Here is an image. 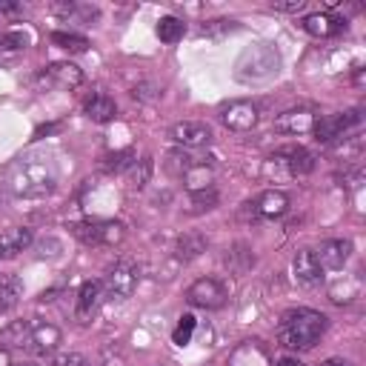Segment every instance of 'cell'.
<instances>
[{"label":"cell","mask_w":366,"mask_h":366,"mask_svg":"<svg viewBox=\"0 0 366 366\" xmlns=\"http://www.w3.org/2000/svg\"><path fill=\"white\" fill-rule=\"evenodd\" d=\"M326 326H329L326 315H320L315 309H292V312H286L280 317L277 337L292 352H309L323 337Z\"/></svg>","instance_id":"obj_1"},{"label":"cell","mask_w":366,"mask_h":366,"mask_svg":"<svg viewBox=\"0 0 366 366\" xmlns=\"http://www.w3.org/2000/svg\"><path fill=\"white\" fill-rule=\"evenodd\" d=\"M280 66V57L272 46L266 43H257L252 49H246L237 60V77L240 80H263V77H272Z\"/></svg>","instance_id":"obj_2"},{"label":"cell","mask_w":366,"mask_h":366,"mask_svg":"<svg viewBox=\"0 0 366 366\" xmlns=\"http://www.w3.org/2000/svg\"><path fill=\"white\" fill-rule=\"evenodd\" d=\"M360 120H363L360 109H352V112H343V114H326V117L315 120L312 132H315L317 143H335V140L346 137L352 129H357Z\"/></svg>","instance_id":"obj_3"},{"label":"cell","mask_w":366,"mask_h":366,"mask_svg":"<svg viewBox=\"0 0 366 366\" xmlns=\"http://www.w3.org/2000/svg\"><path fill=\"white\" fill-rule=\"evenodd\" d=\"M74 237L86 246H114L123 240V226L114 220H86V223H74L71 226Z\"/></svg>","instance_id":"obj_4"},{"label":"cell","mask_w":366,"mask_h":366,"mask_svg":"<svg viewBox=\"0 0 366 366\" xmlns=\"http://www.w3.org/2000/svg\"><path fill=\"white\" fill-rule=\"evenodd\" d=\"M134 286H137V266H134V260H129V257L114 260L109 266L106 277H103L106 295L109 297H117V300H126L134 292Z\"/></svg>","instance_id":"obj_5"},{"label":"cell","mask_w":366,"mask_h":366,"mask_svg":"<svg viewBox=\"0 0 366 366\" xmlns=\"http://www.w3.org/2000/svg\"><path fill=\"white\" fill-rule=\"evenodd\" d=\"M226 286L217 280V277H200L189 286L186 292V300L192 306H200V309H220L226 303Z\"/></svg>","instance_id":"obj_6"},{"label":"cell","mask_w":366,"mask_h":366,"mask_svg":"<svg viewBox=\"0 0 366 366\" xmlns=\"http://www.w3.org/2000/svg\"><path fill=\"white\" fill-rule=\"evenodd\" d=\"M172 140L183 149H203L212 143V129L203 123V120H183V123H174L172 126Z\"/></svg>","instance_id":"obj_7"},{"label":"cell","mask_w":366,"mask_h":366,"mask_svg":"<svg viewBox=\"0 0 366 366\" xmlns=\"http://www.w3.org/2000/svg\"><path fill=\"white\" fill-rule=\"evenodd\" d=\"M220 120L232 132H249L257 123V106L252 100H232L229 106L220 109Z\"/></svg>","instance_id":"obj_8"},{"label":"cell","mask_w":366,"mask_h":366,"mask_svg":"<svg viewBox=\"0 0 366 366\" xmlns=\"http://www.w3.org/2000/svg\"><path fill=\"white\" fill-rule=\"evenodd\" d=\"M229 366H272V355L260 340H243L232 349Z\"/></svg>","instance_id":"obj_9"},{"label":"cell","mask_w":366,"mask_h":366,"mask_svg":"<svg viewBox=\"0 0 366 366\" xmlns=\"http://www.w3.org/2000/svg\"><path fill=\"white\" fill-rule=\"evenodd\" d=\"M46 89L49 86H60V89H74V86H80V80H83V74H80V69L77 66H71V63H51L49 69H43L40 71V77H37Z\"/></svg>","instance_id":"obj_10"},{"label":"cell","mask_w":366,"mask_h":366,"mask_svg":"<svg viewBox=\"0 0 366 366\" xmlns=\"http://www.w3.org/2000/svg\"><path fill=\"white\" fill-rule=\"evenodd\" d=\"M315 254H317V260H320V266H323V269H343V266H346V260H349V254H352V243H349V240H343V237L323 240V243H320V249H317Z\"/></svg>","instance_id":"obj_11"},{"label":"cell","mask_w":366,"mask_h":366,"mask_svg":"<svg viewBox=\"0 0 366 366\" xmlns=\"http://www.w3.org/2000/svg\"><path fill=\"white\" fill-rule=\"evenodd\" d=\"M60 340H63V335H60V329H57L54 323H37V326H31V332H29L26 349L34 352V355H46V352L57 349Z\"/></svg>","instance_id":"obj_12"},{"label":"cell","mask_w":366,"mask_h":366,"mask_svg":"<svg viewBox=\"0 0 366 366\" xmlns=\"http://www.w3.org/2000/svg\"><path fill=\"white\" fill-rule=\"evenodd\" d=\"M315 120H317V117H315L312 112H306V109H292V112H283V114L274 117V129L283 132V134H306V132H312Z\"/></svg>","instance_id":"obj_13"},{"label":"cell","mask_w":366,"mask_h":366,"mask_svg":"<svg viewBox=\"0 0 366 366\" xmlns=\"http://www.w3.org/2000/svg\"><path fill=\"white\" fill-rule=\"evenodd\" d=\"M292 269H295L297 280L306 283V286H315L323 277V266H320V260H317V254L312 249H300L295 254V260H292Z\"/></svg>","instance_id":"obj_14"},{"label":"cell","mask_w":366,"mask_h":366,"mask_svg":"<svg viewBox=\"0 0 366 366\" xmlns=\"http://www.w3.org/2000/svg\"><path fill=\"white\" fill-rule=\"evenodd\" d=\"M303 29L312 34V37H335L340 31H346V20L343 17H335L329 11H320V14H309L303 20Z\"/></svg>","instance_id":"obj_15"},{"label":"cell","mask_w":366,"mask_h":366,"mask_svg":"<svg viewBox=\"0 0 366 366\" xmlns=\"http://www.w3.org/2000/svg\"><path fill=\"white\" fill-rule=\"evenodd\" d=\"M274 157L280 163H286L289 174H295V177H303V174H309L315 169V154L309 149H303V146H289V149L277 152Z\"/></svg>","instance_id":"obj_16"},{"label":"cell","mask_w":366,"mask_h":366,"mask_svg":"<svg viewBox=\"0 0 366 366\" xmlns=\"http://www.w3.org/2000/svg\"><path fill=\"white\" fill-rule=\"evenodd\" d=\"M252 212H254V217H280L289 212V197L277 189H269L252 203Z\"/></svg>","instance_id":"obj_17"},{"label":"cell","mask_w":366,"mask_h":366,"mask_svg":"<svg viewBox=\"0 0 366 366\" xmlns=\"http://www.w3.org/2000/svg\"><path fill=\"white\" fill-rule=\"evenodd\" d=\"M206 246H209V237H206V234H200V232H186V234H180L177 243H174V257L183 260V263H189V260L200 257V254L206 252Z\"/></svg>","instance_id":"obj_18"},{"label":"cell","mask_w":366,"mask_h":366,"mask_svg":"<svg viewBox=\"0 0 366 366\" xmlns=\"http://www.w3.org/2000/svg\"><path fill=\"white\" fill-rule=\"evenodd\" d=\"M83 112H86V117L94 120V123H109V120L117 114V106H114V100H112L109 94L94 92V94L83 103Z\"/></svg>","instance_id":"obj_19"},{"label":"cell","mask_w":366,"mask_h":366,"mask_svg":"<svg viewBox=\"0 0 366 366\" xmlns=\"http://www.w3.org/2000/svg\"><path fill=\"white\" fill-rule=\"evenodd\" d=\"M100 295H103V283H100V280H86V283L80 286V292H77V309H74L80 320L92 317V312H94L97 303H100Z\"/></svg>","instance_id":"obj_20"},{"label":"cell","mask_w":366,"mask_h":366,"mask_svg":"<svg viewBox=\"0 0 366 366\" xmlns=\"http://www.w3.org/2000/svg\"><path fill=\"white\" fill-rule=\"evenodd\" d=\"M212 157H203V154H194L192 149H180V152H172L169 157H166V169L172 172V174H186V172H192L194 166H203V163H209Z\"/></svg>","instance_id":"obj_21"},{"label":"cell","mask_w":366,"mask_h":366,"mask_svg":"<svg viewBox=\"0 0 366 366\" xmlns=\"http://www.w3.org/2000/svg\"><path fill=\"white\" fill-rule=\"evenodd\" d=\"M23 297V283L17 274H0V312H9Z\"/></svg>","instance_id":"obj_22"},{"label":"cell","mask_w":366,"mask_h":366,"mask_svg":"<svg viewBox=\"0 0 366 366\" xmlns=\"http://www.w3.org/2000/svg\"><path fill=\"white\" fill-rule=\"evenodd\" d=\"M29 243H31V232H29V229H11L9 234L0 237V254H3V257H14V254H20Z\"/></svg>","instance_id":"obj_23"},{"label":"cell","mask_w":366,"mask_h":366,"mask_svg":"<svg viewBox=\"0 0 366 366\" xmlns=\"http://www.w3.org/2000/svg\"><path fill=\"white\" fill-rule=\"evenodd\" d=\"M152 172H154V163H152V157H140V160H134V163L126 169V180H129V189H143V186L152 180Z\"/></svg>","instance_id":"obj_24"},{"label":"cell","mask_w":366,"mask_h":366,"mask_svg":"<svg viewBox=\"0 0 366 366\" xmlns=\"http://www.w3.org/2000/svg\"><path fill=\"white\" fill-rule=\"evenodd\" d=\"M217 189L209 186V189H197V192H189V212L192 214H200V212H209L217 206Z\"/></svg>","instance_id":"obj_25"},{"label":"cell","mask_w":366,"mask_h":366,"mask_svg":"<svg viewBox=\"0 0 366 366\" xmlns=\"http://www.w3.org/2000/svg\"><path fill=\"white\" fill-rule=\"evenodd\" d=\"M337 157H343V163H357L363 157V137L360 134H346L340 137V146L335 149Z\"/></svg>","instance_id":"obj_26"},{"label":"cell","mask_w":366,"mask_h":366,"mask_svg":"<svg viewBox=\"0 0 366 366\" xmlns=\"http://www.w3.org/2000/svg\"><path fill=\"white\" fill-rule=\"evenodd\" d=\"M29 332H31V323L14 320L11 326H6V329L0 332V346H3V349H6V346H23V343L29 340Z\"/></svg>","instance_id":"obj_27"},{"label":"cell","mask_w":366,"mask_h":366,"mask_svg":"<svg viewBox=\"0 0 366 366\" xmlns=\"http://www.w3.org/2000/svg\"><path fill=\"white\" fill-rule=\"evenodd\" d=\"M183 31H186V23L180 17H160L157 20V37L163 43H177L183 37Z\"/></svg>","instance_id":"obj_28"},{"label":"cell","mask_w":366,"mask_h":366,"mask_svg":"<svg viewBox=\"0 0 366 366\" xmlns=\"http://www.w3.org/2000/svg\"><path fill=\"white\" fill-rule=\"evenodd\" d=\"M134 160H137V157H134V152H132V149L112 152V154H106V157H103V172H109V174H114V172H126Z\"/></svg>","instance_id":"obj_29"},{"label":"cell","mask_w":366,"mask_h":366,"mask_svg":"<svg viewBox=\"0 0 366 366\" xmlns=\"http://www.w3.org/2000/svg\"><path fill=\"white\" fill-rule=\"evenodd\" d=\"M51 43L60 46V49H66V51H74V54L89 49V40L83 34H71V31H54L51 34Z\"/></svg>","instance_id":"obj_30"},{"label":"cell","mask_w":366,"mask_h":366,"mask_svg":"<svg viewBox=\"0 0 366 366\" xmlns=\"http://www.w3.org/2000/svg\"><path fill=\"white\" fill-rule=\"evenodd\" d=\"M192 332H194V317L192 315H183L180 323H177V329H174V335H172V340L177 346H186L192 340Z\"/></svg>","instance_id":"obj_31"},{"label":"cell","mask_w":366,"mask_h":366,"mask_svg":"<svg viewBox=\"0 0 366 366\" xmlns=\"http://www.w3.org/2000/svg\"><path fill=\"white\" fill-rule=\"evenodd\" d=\"M26 43H29V34H23V31H9V34H3V37H0V46H3V49H9V51L23 49Z\"/></svg>","instance_id":"obj_32"},{"label":"cell","mask_w":366,"mask_h":366,"mask_svg":"<svg viewBox=\"0 0 366 366\" xmlns=\"http://www.w3.org/2000/svg\"><path fill=\"white\" fill-rule=\"evenodd\" d=\"M51 366H92V363L83 355H77V352H63V355H57L51 360Z\"/></svg>","instance_id":"obj_33"},{"label":"cell","mask_w":366,"mask_h":366,"mask_svg":"<svg viewBox=\"0 0 366 366\" xmlns=\"http://www.w3.org/2000/svg\"><path fill=\"white\" fill-rule=\"evenodd\" d=\"M306 3L303 0H272V9L274 11H300Z\"/></svg>","instance_id":"obj_34"},{"label":"cell","mask_w":366,"mask_h":366,"mask_svg":"<svg viewBox=\"0 0 366 366\" xmlns=\"http://www.w3.org/2000/svg\"><path fill=\"white\" fill-rule=\"evenodd\" d=\"M103 366H129V360L117 349H106L103 352Z\"/></svg>","instance_id":"obj_35"},{"label":"cell","mask_w":366,"mask_h":366,"mask_svg":"<svg viewBox=\"0 0 366 366\" xmlns=\"http://www.w3.org/2000/svg\"><path fill=\"white\" fill-rule=\"evenodd\" d=\"M132 97L152 100V97H157V89H154V86H149V83H143V86H134V89H132Z\"/></svg>","instance_id":"obj_36"},{"label":"cell","mask_w":366,"mask_h":366,"mask_svg":"<svg viewBox=\"0 0 366 366\" xmlns=\"http://www.w3.org/2000/svg\"><path fill=\"white\" fill-rule=\"evenodd\" d=\"M223 29H234V23H232V20H212V23H206V26H203V34L223 31Z\"/></svg>","instance_id":"obj_37"},{"label":"cell","mask_w":366,"mask_h":366,"mask_svg":"<svg viewBox=\"0 0 366 366\" xmlns=\"http://www.w3.org/2000/svg\"><path fill=\"white\" fill-rule=\"evenodd\" d=\"M14 11H20V3H14V0H0V14H14Z\"/></svg>","instance_id":"obj_38"},{"label":"cell","mask_w":366,"mask_h":366,"mask_svg":"<svg viewBox=\"0 0 366 366\" xmlns=\"http://www.w3.org/2000/svg\"><path fill=\"white\" fill-rule=\"evenodd\" d=\"M320 366H352L349 360H343V357H329V360H323Z\"/></svg>","instance_id":"obj_39"},{"label":"cell","mask_w":366,"mask_h":366,"mask_svg":"<svg viewBox=\"0 0 366 366\" xmlns=\"http://www.w3.org/2000/svg\"><path fill=\"white\" fill-rule=\"evenodd\" d=\"M274 366H303V363H300L297 357H280V360H277Z\"/></svg>","instance_id":"obj_40"},{"label":"cell","mask_w":366,"mask_h":366,"mask_svg":"<svg viewBox=\"0 0 366 366\" xmlns=\"http://www.w3.org/2000/svg\"><path fill=\"white\" fill-rule=\"evenodd\" d=\"M0 366H11V355H9V349H3V346H0Z\"/></svg>","instance_id":"obj_41"},{"label":"cell","mask_w":366,"mask_h":366,"mask_svg":"<svg viewBox=\"0 0 366 366\" xmlns=\"http://www.w3.org/2000/svg\"><path fill=\"white\" fill-rule=\"evenodd\" d=\"M17 366H37V363H31V360H29V363H17Z\"/></svg>","instance_id":"obj_42"},{"label":"cell","mask_w":366,"mask_h":366,"mask_svg":"<svg viewBox=\"0 0 366 366\" xmlns=\"http://www.w3.org/2000/svg\"><path fill=\"white\" fill-rule=\"evenodd\" d=\"M0 257H3V254H0Z\"/></svg>","instance_id":"obj_43"}]
</instances>
